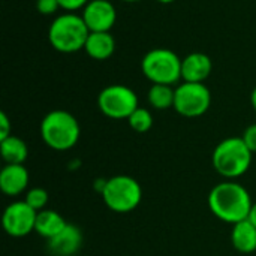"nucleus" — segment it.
<instances>
[{
  "label": "nucleus",
  "instance_id": "1",
  "mask_svg": "<svg viewBox=\"0 0 256 256\" xmlns=\"http://www.w3.org/2000/svg\"><path fill=\"white\" fill-rule=\"evenodd\" d=\"M254 207L248 189L236 180H226L216 184L208 194V208L222 222L236 225L249 219Z\"/></svg>",
  "mask_w": 256,
  "mask_h": 256
},
{
  "label": "nucleus",
  "instance_id": "2",
  "mask_svg": "<svg viewBox=\"0 0 256 256\" xmlns=\"http://www.w3.org/2000/svg\"><path fill=\"white\" fill-rule=\"evenodd\" d=\"M252 156L254 153L248 148L242 136H230L216 146L212 164L219 176L226 180H236L249 171Z\"/></svg>",
  "mask_w": 256,
  "mask_h": 256
},
{
  "label": "nucleus",
  "instance_id": "3",
  "mask_svg": "<svg viewBox=\"0 0 256 256\" xmlns=\"http://www.w3.org/2000/svg\"><path fill=\"white\" fill-rule=\"evenodd\" d=\"M81 135L78 120L64 110L50 111L40 123L42 141L56 152H68L76 146Z\"/></svg>",
  "mask_w": 256,
  "mask_h": 256
},
{
  "label": "nucleus",
  "instance_id": "4",
  "mask_svg": "<svg viewBox=\"0 0 256 256\" xmlns=\"http://www.w3.org/2000/svg\"><path fill=\"white\" fill-rule=\"evenodd\" d=\"M88 34L90 30L82 16L74 12H64L58 15L48 28V40L51 46L64 54L84 50Z\"/></svg>",
  "mask_w": 256,
  "mask_h": 256
},
{
  "label": "nucleus",
  "instance_id": "5",
  "mask_svg": "<svg viewBox=\"0 0 256 256\" xmlns=\"http://www.w3.org/2000/svg\"><path fill=\"white\" fill-rule=\"evenodd\" d=\"M100 196L111 212L124 214L134 212L141 204L142 188L134 177L120 174L106 180Z\"/></svg>",
  "mask_w": 256,
  "mask_h": 256
},
{
  "label": "nucleus",
  "instance_id": "6",
  "mask_svg": "<svg viewBox=\"0 0 256 256\" xmlns=\"http://www.w3.org/2000/svg\"><path fill=\"white\" fill-rule=\"evenodd\" d=\"M141 70L153 84L174 86L182 78V58L168 48H154L142 57Z\"/></svg>",
  "mask_w": 256,
  "mask_h": 256
},
{
  "label": "nucleus",
  "instance_id": "7",
  "mask_svg": "<svg viewBox=\"0 0 256 256\" xmlns=\"http://www.w3.org/2000/svg\"><path fill=\"white\" fill-rule=\"evenodd\" d=\"M98 106L104 116L112 120H128L140 105L138 96L130 87L123 84H111L99 93Z\"/></svg>",
  "mask_w": 256,
  "mask_h": 256
},
{
  "label": "nucleus",
  "instance_id": "8",
  "mask_svg": "<svg viewBox=\"0 0 256 256\" xmlns=\"http://www.w3.org/2000/svg\"><path fill=\"white\" fill-rule=\"evenodd\" d=\"M212 105V93L204 82H182L176 88L174 110L188 118L204 116Z\"/></svg>",
  "mask_w": 256,
  "mask_h": 256
},
{
  "label": "nucleus",
  "instance_id": "9",
  "mask_svg": "<svg viewBox=\"0 0 256 256\" xmlns=\"http://www.w3.org/2000/svg\"><path fill=\"white\" fill-rule=\"evenodd\" d=\"M38 212L33 210L26 201H15L3 212V228L8 236L21 238L34 231Z\"/></svg>",
  "mask_w": 256,
  "mask_h": 256
},
{
  "label": "nucleus",
  "instance_id": "10",
  "mask_svg": "<svg viewBox=\"0 0 256 256\" xmlns=\"http://www.w3.org/2000/svg\"><path fill=\"white\" fill-rule=\"evenodd\" d=\"M90 32H110L117 20L116 8L108 0H90L81 14Z\"/></svg>",
  "mask_w": 256,
  "mask_h": 256
},
{
  "label": "nucleus",
  "instance_id": "11",
  "mask_svg": "<svg viewBox=\"0 0 256 256\" xmlns=\"http://www.w3.org/2000/svg\"><path fill=\"white\" fill-rule=\"evenodd\" d=\"M82 232L76 225L68 224L54 238L48 240V250L54 256H74L82 246Z\"/></svg>",
  "mask_w": 256,
  "mask_h": 256
},
{
  "label": "nucleus",
  "instance_id": "12",
  "mask_svg": "<svg viewBox=\"0 0 256 256\" xmlns=\"http://www.w3.org/2000/svg\"><path fill=\"white\" fill-rule=\"evenodd\" d=\"M212 69V58L204 52H192L182 58V80L184 82H204Z\"/></svg>",
  "mask_w": 256,
  "mask_h": 256
},
{
  "label": "nucleus",
  "instance_id": "13",
  "mask_svg": "<svg viewBox=\"0 0 256 256\" xmlns=\"http://www.w3.org/2000/svg\"><path fill=\"white\" fill-rule=\"evenodd\" d=\"M30 182L28 171L24 165H4L0 172V189L8 196H18L27 190Z\"/></svg>",
  "mask_w": 256,
  "mask_h": 256
},
{
  "label": "nucleus",
  "instance_id": "14",
  "mask_svg": "<svg viewBox=\"0 0 256 256\" xmlns=\"http://www.w3.org/2000/svg\"><path fill=\"white\" fill-rule=\"evenodd\" d=\"M84 50L94 60H106L114 54L116 39L110 32H90Z\"/></svg>",
  "mask_w": 256,
  "mask_h": 256
},
{
  "label": "nucleus",
  "instance_id": "15",
  "mask_svg": "<svg viewBox=\"0 0 256 256\" xmlns=\"http://www.w3.org/2000/svg\"><path fill=\"white\" fill-rule=\"evenodd\" d=\"M66 225H68V222L64 220V218L60 213L45 208V210L39 212L36 216L34 232L46 240H51L57 234H60L66 228Z\"/></svg>",
  "mask_w": 256,
  "mask_h": 256
},
{
  "label": "nucleus",
  "instance_id": "16",
  "mask_svg": "<svg viewBox=\"0 0 256 256\" xmlns=\"http://www.w3.org/2000/svg\"><path fill=\"white\" fill-rule=\"evenodd\" d=\"M231 243L240 254H252L256 250V226L249 220H242L232 225Z\"/></svg>",
  "mask_w": 256,
  "mask_h": 256
},
{
  "label": "nucleus",
  "instance_id": "17",
  "mask_svg": "<svg viewBox=\"0 0 256 256\" xmlns=\"http://www.w3.org/2000/svg\"><path fill=\"white\" fill-rule=\"evenodd\" d=\"M0 153L6 165H24L28 156V147L20 136L10 135L0 141Z\"/></svg>",
  "mask_w": 256,
  "mask_h": 256
},
{
  "label": "nucleus",
  "instance_id": "18",
  "mask_svg": "<svg viewBox=\"0 0 256 256\" xmlns=\"http://www.w3.org/2000/svg\"><path fill=\"white\" fill-rule=\"evenodd\" d=\"M176 88L166 84H153L148 90V104L154 110H168L174 108Z\"/></svg>",
  "mask_w": 256,
  "mask_h": 256
},
{
  "label": "nucleus",
  "instance_id": "19",
  "mask_svg": "<svg viewBox=\"0 0 256 256\" xmlns=\"http://www.w3.org/2000/svg\"><path fill=\"white\" fill-rule=\"evenodd\" d=\"M128 122H129V126H130L135 132H138V134H146V132H148V130L152 129V126H153V116H152V112H150L148 110L138 106V108L132 112V116L128 118Z\"/></svg>",
  "mask_w": 256,
  "mask_h": 256
},
{
  "label": "nucleus",
  "instance_id": "20",
  "mask_svg": "<svg viewBox=\"0 0 256 256\" xmlns=\"http://www.w3.org/2000/svg\"><path fill=\"white\" fill-rule=\"evenodd\" d=\"M24 201L33 210H36L39 213V212H42V210L46 208L48 201H50V195H48V190L44 189V188H32V189L27 190Z\"/></svg>",
  "mask_w": 256,
  "mask_h": 256
},
{
  "label": "nucleus",
  "instance_id": "21",
  "mask_svg": "<svg viewBox=\"0 0 256 256\" xmlns=\"http://www.w3.org/2000/svg\"><path fill=\"white\" fill-rule=\"evenodd\" d=\"M36 9L42 15H52L62 8L58 0H36Z\"/></svg>",
  "mask_w": 256,
  "mask_h": 256
},
{
  "label": "nucleus",
  "instance_id": "22",
  "mask_svg": "<svg viewBox=\"0 0 256 256\" xmlns=\"http://www.w3.org/2000/svg\"><path fill=\"white\" fill-rule=\"evenodd\" d=\"M242 138H243L244 144L248 146V148L252 153H256V123L255 124H250L249 128H246V130H244Z\"/></svg>",
  "mask_w": 256,
  "mask_h": 256
},
{
  "label": "nucleus",
  "instance_id": "23",
  "mask_svg": "<svg viewBox=\"0 0 256 256\" xmlns=\"http://www.w3.org/2000/svg\"><path fill=\"white\" fill-rule=\"evenodd\" d=\"M90 0H58L60 8L64 9L66 12H74L78 9H84V6L88 3Z\"/></svg>",
  "mask_w": 256,
  "mask_h": 256
},
{
  "label": "nucleus",
  "instance_id": "24",
  "mask_svg": "<svg viewBox=\"0 0 256 256\" xmlns=\"http://www.w3.org/2000/svg\"><path fill=\"white\" fill-rule=\"evenodd\" d=\"M12 135V126L6 112H0V141Z\"/></svg>",
  "mask_w": 256,
  "mask_h": 256
},
{
  "label": "nucleus",
  "instance_id": "25",
  "mask_svg": "<svg viewBox=\"0 0 256 256\" xmlns=\"http://www.w3.org/2000/svg\"><path fill=\"white\" fill-rule=\"evenodd\" d=\"M106 180H108V178H96L94 183H93L94 190H98L100 195H102V192H104V189H105V186H106Z\"/></svg>",
  "mask_w": 256,
  "mask_h": 256
},
{
  "label": "nucleus",
  "instance_id": "26",
  "mask_svg": "<svg viewBox=\"0 0 256 256\" xmlns=\"http://www.w3.org/2000/svg\"><path fill=\"white\" fill-rule=\"evenodd\" d=\"M249 220H250V222H252V224L256 226V202H254V207H252V210H250Z\"/></svg>",
  "mask_w": 256,
  "mask_h": 256
},
{
  "label": "nucleus",
  "instance_id": "27",
  "mask_svg": "<svg viewBox=\"0 0 256 256\" xmlns=\"http://www.w3.org/2000/svg\"><path fill=\"white\" fill-rule=\"evenodd\" d=\"M250 102H252V106L256 111V87L252 90V94H250Z\"/></svg>",
  "mask_w": 256,
  "mask_h": 256
},
{
  "label": "nucleus",
  "instance_id": "28",
  "mask_svg": "<svg viewBox=\"0 0 256 256\" xmlns=\"http://www.w3.org/2000/svg\"><path fill=\"white\" fill-rule=\"evenodd\" d=\"M159 3H164V4H168V3H172V2H176V0H158Z\"/></svg>",
  "mask_w": 256,
  "mask_h": 256
},
{
  "label": "nucleus",
  "instance_id": "29",
  "mask_svg": "<svg viewBox=\"0 0 256 256\" xmlns=\"http://www.w3.org/2000/svg\"><path fill=\"white\" fill-rule=\"evenodd\" d=\"M122 2H128V3H135V2H141V0H122Z\"/></svg>",
  "mask_w": 256,
  "mask_h": 256
}]
</instances>
